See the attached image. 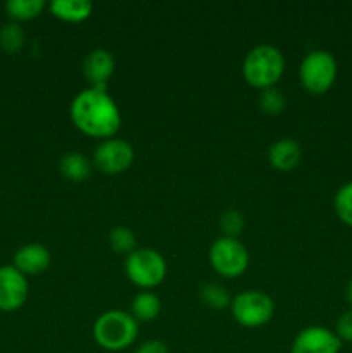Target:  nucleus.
I'll return each instance as SVG.
<instances>
[{
	"label": "nucleus",
	"mask_w": 352,
	"mask_h": 353,
	"mask_svg": "<svg viewBox=\"0 0 352 353\" xmlns=\"http://www.w3.org/2000/svg\"><path fill=\"white\" fill-rule=\"evenodd\" d=\"M69 117L76 130L85 133L86 137L100 140L116 137L123 124L119 107L116 105L107 88L93 86L76 93L69 105Z\"/></svg>",
	"instance_id": "1"
},
{
	"label": "nucleus",
	"mask_w": 352,
	"mask_h": 353,
	"mask_svg": "<svg viewBox=\"0 0 352 353\" xmlns=\"http://www.w3.org/2000/svg\"><path fill=\"white\" fill-rule=\"evenodd\" d=\"M138 338V321L124 310H107L93 323V340L107 352L130 348Z\"/></svg>",
	"instance_id": "2"
},
{
	"label": "nucleus",
	"mask_w": 352,
	"mask_h": 353,
	"mask_svg": "<svg viewBox=\"0 0 352 353\" xmlns=\"http://www.w3.org/2000/svg\"><path fill=\"white\" fill-rule=\"evenodd\" d=\"M285 69V57L280 48L262 43L248 50L242 64V74L245 81L257 90L271 88L282 78Z\"/></svg>",
	"instance_id": "3"
},
{
	"label": "nucleus",
	"mask_w": 352,
	"mask_h": 353,
	"mask_svg": "<svg viewBox=\"0 0 352 353\" xmlns=\"http://www.w3.org/2000/svg\"><path fill=\"white\" fill-rule=\"evenodd\" d=\"M124 272L135 286L150 290L164 281L168 274V264L157 250L144 247L128 255L124 262Z\"/></svg>",
	"instance_id": "4"
},
{
	"label": "nucleus",
	"mask_w": 352,
	"mask_h": 353,
	"mask_svg": "<svg viewBox=\"0 0 352 353\" xmlns=\"http://www.w3.org/2000/svg\"><path fill=\"white\" fill-rule=\"evenodd\" d=\"M299 79L304 90L313 95H323L337 79V61L326 50H313L299 65Z\"/></svg>",
	"instance_id": "5"
},
{
	"label": "nucleus",
	"mask_w": 352,
	"mask_h": 353,
	"mask_svg": "<svg viewBox=\"0 0 352 353\" xmlns=\"http://www.w3.org/2000/svg\"><path fill=\"white\" fill-rule=\"evenodd\" d=\"M231 316L240 326L254 330L268 324L275 314V302L271 296L259 290H247L231 300Z\"/></svg>",
	"instance_id": "6"
},
{
	"label": "nucleus",
	"mask_w": 352,
	"mask_h": 353,
	"mask_svg": "<svg viewBox=\"0 0 352 353\" xmlns=\"http://www.w3.org/2000/svg\"><path fill=\"white\" fill-rule=\"evenodd\" d=\"M248 250L238 238L219 236L209 248V262L223 278H238L248 268Z\"/></svg>",
	"instance_id": "7"
},
{
	"label": "nucleus",
	"mask_w": 352,
	"mask_h": 353,
	"mask_svg": "<svg viewBox=\"0 0 352 353\" xmlns=\"http://www.w3.org/2000/svg\"><path fill=\"white\" fill-rule=\"evenodd\" d=\"M135 161L131 143L121 138H107L99 143L93 152V165L104 174H121L128 171Z\"/></svg>",
	"instance_id": "8"
},
{
	"label": "nucleus",
	"mask_w": 352,
	"mask_h": 353,
	"mask_svg": "<svg viewBox=\"0 0 352 353\" xmlns=\"http://www.w3.org/2000/svg\"><path fill=\"white\" fill-rule=\"evenodd\" d=\"M30 295L28 278L14 265L0 268V310L14 312L26 303Z\"/></svg>",
	"instance_id": "9"
},
{
	"label": "nucleus",
	"mask_w": 352,
	"mask_h": 353,
	"mask_svg": "<svg viewBox=\"0 0 352 353\" xmlns=\"http://www.w3.org/2000/svg\"><path fill=\"white\" fill-rule=\"evenodd\" d=\"M340 348L342 341L335 331L323 326H309L297 334L290 353H338Z\"/></svg>",
	"instance_id": "10"
},
{
	"label": "nucleus",
	"mask_w": 352,
	"mask_h": 353,
	"mask_svg": "<svg viewBox=\"0 0 352 353\" xmlns=\"http://www.w3.org/2000/svg\"><path fill=\"white\" fill-rule=\"evenodd\" d=\"M114 69H116V61L106 48H93L85 55V61H83V74L93 88H107Z\"/></svg>",
	"instance_id": "11"
},
{
	"label": "nucleus",
	"mask_w": 352,
	"mask_h": 353,
	"mask_svg": "<svg viewBox=\"0 0 352 353\" xmlns=\"http://www.w3.org/2000/svg\"><path fill=\"white\" fill-rule=\"evenodd\" d=\"M50 252L41 243H26L14 254L12 265L24 276H38L50 265Z\"/></svg>",
	"instance_id": "12"
},
{
	"label": "nucleus",
	"mask_w": 352,
	"mask_h": 353,
	"mask_svg": "<svg viewBox=\"0 0 352 353\" xmlns=\"http://www.w3.org/2000/svg\"><path fill=\"white\" fill-rule=\"evenodd\" d=\"M302 159V147L292 138H280L269 147L268 161L278 171H292Z\"/></svg>",
	"instance_id": "13"
},
{
	"label": "nucleus",
	"mask_w": 352,
	"mask_h": 353,
	"mask_svg": "<svg viewBox=\"0 0 352 353\" xmlns=\"http://www.w3.org/2000/svg\"><path fill=\"white\" fill-rule=\"evenodd\" d=\"M92 169L93 162L79 152H68L59 161V171H61L62 178L72 183H81L88 179Z\"/></svg>",
	"instance_id": "14"
},
{
	"label": "nucleus",
	"mask_w": 352,
	"mask_h": 353,
	"mask_svg": "<svg viewBox=\"0 0 352 353\" xmlns=\"http://www.w3.org/2000/svg\"><path fill=\"white\" fill-rule=\"evenodd\" d=\"M48 9L57 19L66 23H83L90 17L93 6L88 0H55Z\"/></svg>",
	"instance_id": "15"
},
{
	"label": "nucleus",
	"mask_w": 352,
	"mask_h": 353,
	"mask_svg": "<svg viewBox=\"0 0 352 353\" xmlns=\"http://www.w3.org/2000/svg\"><path fill=\"white\" fill-rule=\"evenodd\" d=\"M162 310L161 299L155 295L150 290H144V292L137 293L131 300V310L130 314L138 321V323H150V321L157 319V316Z\"/></svg>",
	"instance_id": "16"
},
{
	"label": "nucleus",
	"mask_w": 352,
	"mask_h": 353,
	"mask_svg": "<svg viewBox=\"0 0 352 353\" xmlns=\"http://www.w3.org/2000/svg\"><path fill=\"white\" fill-rule=\"evenodd\" d=\"M43 9V0H7L6 2V12L14 23L35 19L40 16Z\"/></svg>",
	"instance_id": "17"
},
{
	"label": "nucleus",
	"mask_w": 352,
	"mask_h": 353,
	"mask_svg": "<svg viewBox=\"0 0 352 353\" xmlns=\"http://www.w3.org/2000/svg\"><path fill=\"white\" fill-rule=\"evenodd\" d=\"M200 300L204 302V305L209 307L213 310H224L231 305V295L228 292L226 286H223L221 283L211 281L200 288L199 292Z\"/></svg>",
	"instance_id": "18"
},
{
	"label": "nucleus",
	"mask_w": 352,
	"mask_h": 353,
	"mask_svg": "<svg viewBox=\"0 0 352 353\" xmlns=\"http://www.w3.org/2000/svg\"><path fill=\"white\" fill-rule=\"evenodd\" d=\"M109 240L110 248L119 255H130L131 252L137 250V236L133 231L126 226H116L109 231Z\"/></svg>",
	"instance_id": "19"
},
{
	"label": "nucleus",
	"mask_w": 352,
	"mask_h": 353,
	"mask_svg": "<svg viewBox=\"0 0 352 353\" xmlns=\"http://www.w3.org/2000/svg\"><path fill=\"white\" fill-rule=\"evenodd\" d=\"M26 34L17 23H7L0 28V48L7 54H16L23 48Z\"/></svg>",
	"instance_id": "20"
},
{
	"label": "nucleus",
	"mask_w": 352,
	"mask_h": 353,
	"mask_svg": "<svg viewBox=\"0 0 352 353\" xmlns=\"http://www.w3.org/2000/svg\"><path fill=\"white\" fill-rule=\"evenodd\" d=\"M333 207L338 219L352 228V181H347L337 190L333 199Z\"/></svg>",
	"instance_id": "21"
},
{
	"label": "nucleus",
	"mask_w": 352,
	"mask_h": 353,
	"mask_svg": "<svg viewBox=\"0 0 352 353\" xmlns=\"http://www.w3.org/2000/svg\"><path fill=\"white\" fill-rule=\"evenodd\" d=\"M285 105L286 100L282 90H278L276 86L261 90V95H259V107H261L262 112L269 114V116H278V114L283 112Z\"/></svg>",
	"instance_id": "22"
},
{
	"label": "nucleus",
	"mask_w": 352,
	"mask_h": 353,
	"mask_svg": "<svg viewBox=\"0 0 352 353\" xmlns=\"http://www.w3.org/2000/svg\"><path fill=\"white\" fill-rule=\"evenodd\" d=\"M219 228L221 231H223V236L237 238L245 228L244 214H242L240 210L235 209L226 210V212H223V216L219 217Z\"/></svg>",
	"instance_id": "23"
},
{
	"label": "nucleus",
	"mask_w": 352,
	"mask_h": 353,
	"mask_svg": "<svg viewBox=\"0 0 352 353\" xmlns=\"http://www.w3.org/2000/svg\"><path fill=\"white\" fill-rule=\"evenodd\" d=\"M335 334L340 338V341H351L352 343V309L338 317Z\"/></svg>",
	"instance_id": "24"
},
{
	"label": "nucleus",
	"mask_w": 352,
	"mask_h": 353,
	"mask_svg": "<svg viewBox=\"0 0 352 353\" xmlns=\"http://www.w3.org/2000/svg\"><path fill=\"white\" fill-rule=\"evenodd\" d=\"M135 353H168V347L161 340H147L138 345Z\"/></svg>",
	"instance_id": "25"
},
{
	"label": "nucleus",
	"mask_w": 352,
	"mask_h": 353,
	"mask_svg": "<svg viewBox=\"0 0 352 353\" xmlns=\"http://www.w3.org/2000/svg\"><path fill=\"white\" fill-rule=\"evenodd\" d=\"M345 299L352 305V279L347 283V288H345Z\"/></svg>",
	"instance_id": "26"
}]
</instances>
